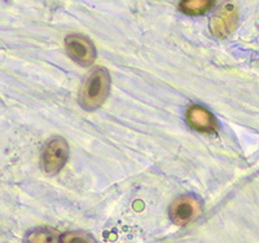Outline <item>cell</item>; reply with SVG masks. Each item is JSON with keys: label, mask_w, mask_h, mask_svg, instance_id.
Segmentation results:
<instances>
[{"label": "cell", "mask_w": 259, "mask_h": 243, "mask_svg": "<svg viewBox=\"0 0 259 243\" xmlns=\"http://www.w3.org/2000/svg\"><path fill=\"white\" fill-rule=\"evenodd\" d=\"M110 75L105 68H96L83 83L79 92V104L85 110L97 109L109 94Z\"/></svg>", "instance_id": "1"}, {"label": "cell", "mask_w": 259, "mask_h": 243, "mask_svg": "<svg viewBox=\"0 0 259 243\" xmlns=\"http://www.w3.org/2000/svg\"><path fill=\"white\" fill-rule=\"evenodd\" d=\"M69 157V145L61 137H53L47 142L41 156L43 170L47 175H56L65 166Z\"/></svg>", "instance_id": "2"}, {"label": "cell", "mask_w": 259, "mask_h": 243, "mask_svg": "<svg viewBox=\"0 0 259 243\" xmlns=\"http://www.w3.org/2000/svg\"><path fill=\"white\" fill-rule=\"evenodd\" d=\"M65 48L69 56L82 66H90L96 59V48L91 39L71 34L65 38Z\"/></svg>", "instance_id": "3"}, {"label": "cell", "mask_w": 259, "mask_h": 243, "mask_svg": "<svg viewBox=\"0 0 259 243\" xmlns=\"http://www.w3.org/2000/svg\"><path fill=\"white\" fill-rule=\"evenodd\" d=\"M201 212V203L194 197H180L172 202L170 207V217L172 223L184 226L192 223Z\"/></svg>", "instance_id": "4"}, {"label": "cell", "mask_w": 259, "mask_h": 243, "mask_svg": "<svg viewBox=\"0 0 259 243\" xmlns=\"http://www.w3.org/2000/svg\"><path fill=\"white\" fill-rule=\"evenodd\" d=\"M237 18H239V15H237V8L235 4H226L211 20V24H210L211 32L218 38H226L231 32L235 31Z\"/></svg>", "instance_id": "5"}, {"label": "cell", "mask_w": 259, "mask_h": 243, "mask_svg": "<svg viewBox=\"0 0 259 243\" xmlns=\"http://www.w3.org/2000/svg\"><path fill=\"white\" fill-rule=\"evenodd\" d=\"M187 119H188V123L194 129H197L200 132L211 133V132L217 131V127H218L217 120L212 117L211 113L209 110H206L205 108H201L198 105H192L188 109Z\"/></svg>", "instance_id": "6"}, {"label": "cell", "mask_w": 259, "mask_h": 243, "mask_svg": "<svg viewBox=\"0 0 259 243\" xmlns=\"http://www.w3.org/2000/svg\"><path fill=\"white\" fill-rule=\"evenodd\" d=\"M26 243H61V237L53 229L39 228L26 235Z\"/></svg>", "instance_id": "7"}, {"label": "cell", "mask_w": 259, "mask_h": 243, "mask_svg": "<svg viewBox=\"0 0 259 243\" xmlns=\"http://www.w3.org/2000/svg\"><path fill=\"white\" fill-rule=\"evenodd\" d=\"M211 7H214V2L211 0H186L180 3V11L187 15L198 16L207 12Z\"/></svg>", "instance_id": "8"}, {"label": "cell", "mask_w": 259, "mask_h": 243, "mask_svg": "<svg viewBox=\"0 0 259 243\" xmlns=\"http://www.w3.org/2000/svg\"><path fill=\"white\" fill-rule=\"evenodd\" d=\"M61 243H96V240L84 231H69L61 235Z\"/></svg>", "instance_id": "9"}]
</instances>
